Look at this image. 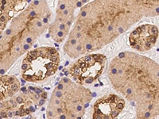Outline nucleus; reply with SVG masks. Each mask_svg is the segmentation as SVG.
<instances>
[{
	"label": "nucleus",
	"mask_w": 159,
	"mask_h": 119,
	"mask_svg": "<svg viewBox=\"0 0 159 119\" xmlns=\"http://www.w3.org/2000/svg\"><path fill=\"white\" fill-rule=\"evenodd\" d=\"M159 16V0H93L76 17L63 50L71 59L102 49L144 18Z\"/></svg>",
	"instance_id": "1"
},
{
	"label": "nucleus",
	"mask_w": 159,
	"mask_h": 119,
	"mask_svg": "<svg viewBox=\"0 0 159 119\" xmlns=\"http://www.w3.org/2000/svg\"><path fill=\"white\" fill-rule=\"evenodd\" d=\"M107 75L113 89L135 107L137 118L158 117V64L137 52L125 51L112 59Z\"/></svg>",
	"instance_id": "2"
},
{
	"label": "nucleus",
	"mask_w": 159,
	"mask_h": 119,
	"mask_svg": "<svg viewBox=\"0 0 159 119\" xmlns=\"http://www.w3.org/2000/svg\"><path fill=\"white\" fill-rule=\"evenodd\" d=\"M52 11L46 0H35L11 20L1 33L0 72L4 75L49 27Z\"/></svg>",
	"instance_id": "3"
},
{
	"label": "nucleus",
	"mask_w": 159,
	"mask_h": 119,
	"mask_svg": "<svg viewBox=\"0 0 159 119\" xmlns=\"http://www.w3.org/2000/svg\"><path fill=\"white\" fill-rule=\"evenodd\" d=\"M92 100L91 90L68 77L61 79L52 91L46 109V117L80 118Z\"/></svg>",
	"instance_id": "4"
},
{
	"label": "nucleus",
	"mask_w": 159,
	"mask_h": 119,
	"mask_svg": "<svg viewBox=\"0 0 159 119\" xmlns=\"http://www.w3.org/2000/svg\"><path fill=\"white\" fill-rule=\"evenodd\" d=\"M60 54L54 47H38L26 53L21 66V76L26 82L41 83L54 76L59 68Z\"/></svg>",
	"instance_id": "5"
},
{
	"label": "nucleus",
	"mask_w": 159,
	"mask_h": 119,
	"mask_svg": "<svg viewBox=\"0 0 159 119\" xmlns=\"http://www.w3.org/2000/svg\"><path fill=\"white\" fill-rule=\"evenodd\" d=\"M46 99L42 89L29 86L22 89L15 96L1 101L0 115L2 118L22 117L35 112L37 106H42Z\"/></svg>",
	"instance_id": "6"
},
{
	"label": "nucleus",
	"mask_w": 159,
	"mask_h": 119,
	"mask_svg": "<svg viewBox=\"0 0 159 119\" xmlns=\"http://www.w3.org/2000/svg\"><path fill=\"white\" fill-rule=\"evenodd\" d=\"M92 0H57L54 20L48 29L49 34L57 43L66 41L76 19V12Z\"/></svg>",
	"instance_id": "7"
},
{
	"label": "nucleus",
	"mask_w": 159,
	"mask_h": 119,
	"mask_svg": "<svg viewBox=\"0 0 159 119\" xmlns=\"http://www.w3.org/2000/svg\"><path fill=\"white\" fill-rule=\"evenodd\" d=\"M107 57L99 53H88L80 57L70 66L68 73L74 81L82 85L95 83L103 74Z\"/></svg>",
	"instance_id": "8"
},
{
	"label": "nucleus",
	"mask_w": 159,
	"mask_h": 119,
	"mask_svg": "<svg viewBox=\"0 0 159 119\" xmlns=\"http://www.w3.org/2000/svg\"><path fill=\"white\" fill-rule=\"evenodd\" d=\"M126 106L123 97L108 94L99 98L92 108V117L99 119L116 118L121 114Z\"/></svg>",
	"instance_id": "9"
},
{
	"label": "nucleus",
	"mask_w": 159,
	"mask_h": 119,
	"mask_svg": "<svg viewBox=\"0 0 159 119\" xmlns=\"http://www.w3.org/2000/svg\"><path fill=\"white\" fill-rule=\"evenodd\" d=\"M158 34V28L156 25L143 24L130 33L129 44L132 49L138 52H147L156 45Z\"/></svg>",
	"instance_id": "10"
},
{
	"label": "nucleus",
	"mask_w": 159,
	"mask_h": 119,
	"mask_svg": "<svg viewBox=\"0 0 159 119\" xmlns=\"http://www.w3.org/2000/svg\"><path fill=\"white\" fill-rule=\"evenodd\" d=\"M28 0H0V29L3 32L9 22L26 7Z\"/></svg>",
	"instance_id": "11"
},
{
	"label": "nucleus",
	"mask_w": 159,
	"mask_h": 119,
	"mask_svg": "<svg viewBox=\"0 0 159 119\" xmlns=\"http://www.w3.org/2000/svg\"><path fill=\"white\" fill-rule=\"evenodd\" d=\"M21 83L15 76L2 75L0 78V99L1 101L15 96L20 91Z\"/></svg>",
	"instance_id": "12"
}]
</instances>
